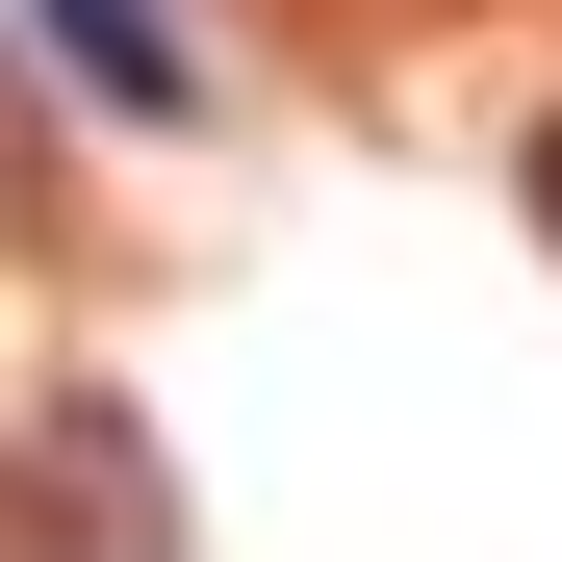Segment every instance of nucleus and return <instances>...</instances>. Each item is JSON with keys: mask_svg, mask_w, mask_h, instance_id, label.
I'll return each mask as SVG.
<instances>
[{"mask_svg": "<svg viewBox=\"0 0 562 562\" xmlns=\"http://www.w3.org/2000/svg\"><path fill=\"white\" fill-rule=\"evenodd\" d=\"M537 256H562V128H537Z\"/></svg>", "mask_w": 562, "mask_h": 562, "instance_id": "2", "label": "nucleus"}, {"mask_svg": "<svg viewBox=\"0 0 562 562\" xmlns=\"http://www.w3.org/2000/svg\"><path fill=\"white\" fill-rule=\"evenodd\" d=\"M26 26H52L77 77H103V103H128V128H154V103H205V52H179V26H154V0H26Z\"/></svg>", "mask_w": 562, "mask_h": 562, "instance_id": "1", "label": "nucleus"}, {"mask_svg": "<svg viewBox=\"0 0 562 562\" xmlns=\"http://www.w3.org/2000/svg\"><path fill=\"white\" fill-rule=\"evenodd\" d=\"M0 205H26V103H0Z\"/></svg>", "mask_w": 562, "mask_h": 562, "instance_id": "3", "label": "nucleus"}]
</instances>
